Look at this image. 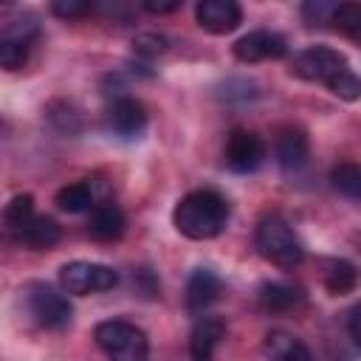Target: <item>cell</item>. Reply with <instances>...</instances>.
<instances>
[{"instance_id":"1","label":"cell","mask_w":361,"mask_h":361,"mask_svg":"<svg viewBox=\"0 0 361 361\" xmlns=\"http://www.w3.org/2000/svg\"><path fill=\"white\" fill-rule=\"evenodd\" d=\"M172 223L189 240H212L228 223V203L214 189H195L178 200Z\"/></svg>"},{"instance_id":"2","label":"cell","mask_w":361,"mask_h":361,"mask_svg":"<svg viewBox=\"0 0 361 361\" xmlns=\"http://www.w3.org/2000/svg\"><path fill=\"white\" fill-rule=\"evenodd\" d=\"M254 243H257V251L276 268H296L305 257V248H302L296 231L290 228V223L282 214H265L257 223Z\"/></svg>"},{"instance_id":"3","label":"cell","mask_w":361,"mask_h":361,"mask_svg":"<svg viewBox=\"0 0 361 361\" xmlns=\"http://www.w3.org/2000/svg\"><path fill=\"white\" fill-rule=\"evenodd\" d=\"M93 338L99 350L107 355V361H147L149 355L147 333L124 319L99 322L93 330Z\"/></svg>"},{"instance_id":"4","label":"cell","mask_w":361,"mask_h":361,"mask_svg":"<svg viewBox=\"0 0 361 361\" xmlns=\"http://www.w3.org/2000/svg\"><path fill=\"white\" fill-rule=\"evenodd\" d=\"M290 71L305 79V82H322L327 85L330 90L338 85L341 76H347L353 68L350 62L344 59V54H338L336 48H327V45H310L305 51H299L293 56V65Z\"/></svg>"},{"instance_id":"5","label":"cell","mask_w":361,"mask_h":361,"mask_svg":"<svg viewBox=\"0 0 361 361\" xmlns=\"http://www.w3.org/2000/svg\"><path fill=\"white\" fill-rule=\"evenodd\" d=\"M59 282H62V288L68 293L87 296V293H102V290L116 288L118 274L113 268H107V265H99V262L73 259V262L59 268Z\"/></svg>"},{"instance_id":"6","label":"cell","mask_w":361,"mask_h":361,"mask_svg":"<svg viewBox=\"0 0 361 361\" xmlns=\"http://www.w3.org/2000/svg\"><path fill=\"white\" fill-rule=\"evenodd\" d=\"M25 305H28V313L34 316V322L42 327H51V330L65 327L73 313L68 299L48 285H31L25 293Z\"/></svg>"},{"instance_id":"7","label":"cell","mask_w":361,"mask_h":361,"mask_svg":"<svg viewBox=\"0 0 361 361\" xmlns=\"http://www.w3.org/2000/svg\"><path fill=\"white\" fill-rule=\"evenodd\" d=\"M265 155H268V149H265V141L257 135V133H251V130H231V135H228V141H226V164H228V169H234V172H254V169H259V164L265 161Z\"/></svg>"},{"instance_id":"8","label":"cell","mask_w":361,"mask_h":361,"mask_svg":"<svg viewBox=\"0 0 361 361\" xmlns=\"http://www.w3.org/2000/svg\"><path fill=\"white\" fill-rule=\"evenodd\" d=\"M288 54V42L282 34L276 31H248L245 37H240L234 42V56L245 65H254V62H262V59H279Z\"/></svg>"},{"instance_id":"9","label":"cell","mask_w":361,"mask_h":361,"mask_svg":"<svg viewBox=\"0 0 361 361\" xmlns=\"http://www.w3.org/2000/svg\"><path fill=\"white\" fill-rule=\"evenodd\" d=\"M104 121H107V127H110L116 135H121V138H135V135H141L144 127H147V110H144V104H141L138 99H133V96H118V99L110 102V107H107V113H104Z\"/></svg>"},{"instance_id":"10","label":"cell","mask_w":361,"mask_h":361,"mask_svg":"<svg viewBox=\"0 0 361 361\" xmlns=\"http://www.w3.org/2000/svg\"><path fill=\"white\" fill-rule=\"evenodd\" d=\"M195 17L209 34H231L243 23V8L234 0H200L195 6Z\"/></svg>"},{"instance_id":"11","label":"cell","mask_w":361,"mask_h":361,"mask_svg":"<svg viewBox=\"0 0 361 361\" xmlns=\"http://www.w3.org/2000/svg\"><path fill=\"white\" fill-rule=\"evenodd\" d=\"M226 338V322L220 316H203L195 322L189 333V353L192 361H212L214 347Z\"/></svg>"},{"instance_id":"12","label":"cell","mask_w":361,"mask_h":361,"mask_svg":"<svg viewBox=\"0 0 361 361\" xmlns=\"http://www.w3.org/2000/svg\"><path fill=\"white\" fill-rule=\"evenodd\" d=\"M274 155L279 161V166L285 169H299L307 164L310 155V141L305 135V130L299 127H282L274 138Z\"/></svg>"},{"instance_id":"13","label":"cell","mask_w":361,"mask_h":361,"mask_svg":"<svg viewBox=\"0 0 361 361\" xmlns=\"http://www.w3.org/2000/svg\"><path fill=\"white\" fill-rule=\"evenodd\" d=\"M124 212L113 203V200H104V203H96L90 217H87V234L99 243H113L124 234Z\"/></svg>"},{"instance_id":"14","label":"cell","mask_w":361,"mask_h":361,"mask_svg":"<svg viewBox=\"0 0 361 361\" xmlns=\"http://www.w3.org/2000/svg\"><path fill=\"white\" fill-rule=\"evenodd\" d=\"M220 288H223V285H220V279H217L214 271L197 268V271L189 276V282H186V307H189L192 313H203L209 305L217 302Z\"/></svg>"},{"instance_id":"15","label":"cell","mask_w":361,"mask_h":361,"mask_svg":"<svg viewBox=\"0 0 361 361\" xmlns=\"http://www.w3.org/2000/svg\"><path fill=\"white\" fill-rule=\"evenodd\" d=\"M257 299L265 310H274V313H282V310H290L293 305L302 302V290L290 282H265L259 285L257 290Z\"/></svg>"},{"instance_id":"16","label":"cell","mask_w":361,"mask_h":361,"mask_svg":"<svg viewBox=\"0 0 361 361\" xmlns=\"http://www.w3.org/2000/svg\"><path fill=\"white\" fill-rule=\"evenodd\" d=\"M265 350L274 361H313L310 350L290 333H282V330H274L268 333L265 338Z\"/></svg>"},{"instance_id":"17","label":"cell","mask_w":361,"mask_h":361,"mask_svg":"<svg viewBox=\"0 0 361 361\" xmlns=\"http://www.w3.org/2000/svg\"><path fill=\"white\" fill-rule=\"evenodd\" d=\"M17 237H20V243H25L28 248H51V245L59 243L62 228H59L51 217H37V214H34V220H31Z\"/></svg>"},{"instance_id":"18","label":"cell","mask_w":361,"mask_h":361,"mask_svg":"<svg viewBox=\"0 0 361 361\" xmlns=\"http://www.w3.org/2000/svg\"><path fill=\"white\" fill-rule=\"evenodd\" d=\"M322 279H324V288H327L330 293L338 296V293H347V290L355 288L358 271H355V265L347 262V259H327V262H324V274H322Z\"/></svg>"},{"instance_id":"19","label":"cell","mask_w":361,"mask_h":361,"mask_svg":"<svg viewBox=\"0 0 361 361\" xmlns=\"http://www.w3.org/2000/svg\"><path fill=\"white\" fill-rule=\"evenodd\" d=\"M330 186H333L341 197L361 203V166H358V164H350V161L336 164L333 172H330Z\"/></svg>"},{"instance_id":"20","label":"cell","mask_w":361,"mask_h":361,"mask_svg":"<svg viewBox=\"0 0 361 361\" xmlns=\"http://www.w3.org/2000/svg\"><path fill=\"white\" fill-rule=\"evenodd\" d=\"M56 206L68 214H79V212H87L93 206V189L90 183L85 180H76V183H68L56 192Z\"/></svg>"},{"instance_id":"21","label":"cell","mask_w":361,"mask_h":361,"mask_svg":"<svg viewBox=\"0 0 361 361\" xmlns=\"http://www.w3.org/2000/svg\"><path fill=\"white\" fill-rule=\"evenodd\" d=\"M3 220H6L8 231L20 234V231L34 220V197H31V195H14V197L6 203Z\"/></svg>"},{"instance_id":"22","label":"cell","mask_w":361,"mask_h":361,"mask_svg":"<svg viewBox=\"0 0 361 361\" xmlns=\"http://www.w3.org/2000/svg\"><path fill=\"white\" fill-rule=\"evenodd\" d=\"M330 23L350 37H361V3H338Z\"/></svg>"},{"instance_id":"23","label":"cell","mask_w":361,"mask_h":361,"mask_svg":"<svg viewBox=\"0 0 361 361\" xmlns=\"http://www.w3.org/2000/svg\"><path fill=\"white\" fill-rule=\"evenodd\" d=\"M28 48L25 42H14V39H0V65L6 71H17L23 68V62L28 59Z\"/></svg>"},{"instance_id":"24","label":"cell","mask_w":361,"mask_h":361,"mask_svg":"<svg viewBox=\"0 0 361 361\" xmlns=\"http://www.w3.org/2000/svg\"><path fill=\"white\" fill-rule=\"evenodd\" d=\"M90 8H93V3H87V0H54V3H51V11H54L56 17H62V20L82 17V14H87Z\"/></svg>"},{"instance_id":"25","label":"cell","mask_w":361,"mask_h":361,"mask_svg":"<svg viewBox=\"0 0 361 361\" xmlns=\"http://www.w3.org/2000/svg\"><path fill=\"white\" fill-rule=\"evenodd\" d=\"M133 45H135L138 56H158V54L166 51V37H161V34H138Z\"/></svg>"},{"instance_id":"26","label":"cell","mask_w":361,"mask_h":361,"mask_svg":"<svg viewBox=\"0 0 361 361\" xmlns=\"http://www.w3.org/2000/svg\"><path fill=\"white\" fill-rule=\"evenodd\" d=\"M338 3H324V0H316V3H305L302 6V14L307 23H322V20H330L333 11H336Z\"/></svg>"},{"instance_id":"27","label":"cell","mask_w":361,"mask_h":361,"mask_svg":"<svg viewBox=\"0 0 361 361\" xmlns=\"http://www.w3.org/2000/svg\"><path fill=\"white\" fill-rule=\"evenodd\" d=\"M141 8L149 14H169V11L180 8V0H144Z\"/></svg>"},{"instance_id":"28","label":"cell","mask_w":361,"mask_h":361,"mask_svg":"<svg viewBox=\"0 0 361 361\" xmlns=\"http://www.w3.org/2000/svg\"><path fill=\"white\" fill-rule=\"evenodd\" d=\"M347 330H350V338L361 347V305H355L350 310V319H347Z\"/></svg>"},{"instance_id":"29","label":"cell","mask_w":361,"mask_h":361,"mask_svg":"<svg viewBox=\"0 0 361 361\" xmlns=\"http://www.w3.org/2000/svg\"><path fill=\"white\" fill-rule=\"evenodd\" d=\"M358 243H361V237H358Z\"/></svg>"}]
</instances>
